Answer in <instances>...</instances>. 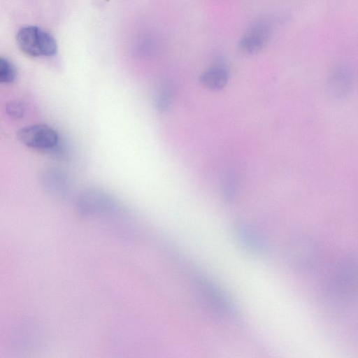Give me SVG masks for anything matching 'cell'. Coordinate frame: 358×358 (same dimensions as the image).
<instances>
[{
	"label": "cell",
	"instance_id": "obj_1",
	"mask_svg": "<svg viewBox=\"0 0 358 358\" xmlns=\"http://www.w3.org/2000/svg\"><path fill=\"white\" fill-rule=\"evenodd\" d=\"M357 287V259L354 255L342 257L335 264L327 282V289L339 302L352 301Z\"/></svg>",
	"mask_w": 358,
	"mask_h": 358
},
{
	"label": "cell",
	"instance_id": "obj_2",
	"mask_svg": "<svg viewBox=\"0 0 358 358\" xmlns=\"http://www.w3.org/2000/svg\"><path fill=\"white\" fill-rule=\"evenodd\" d=\"M285 255L290 267L299 272L307 273L317 266L322 258V249L314 237L299 234L287 243Z\"/></svg>",
	"mask_w": 358,
	"mask_h": 358
},
{
	"label": "cell",
	"instance_id": "obj_3",
	"mask_svg": "<svg viewBox=\"0 0 358 358\" xmlns=\"http://www.w3.org/2000/svg\"><path fill=\"white\" fill-rule=\"evenodd\" d=\"M195 285L203 301L215 313L228 318H238L234 301L216 283L203 275L195 278Z\"/></svg>",
	"mask_w": 358,
	"mask_h": 358
},
{
	"label": "cell",
	"instance_id": "obj_4",
	"mask_svg": "<svg viewBox=\"0 0 358 358\" xmlns=\"http://www.w3.org/2000/svg\"><path fill=\"white\" fill-rule=\"evenodd\" d=\"M20 49L31 57L52 56L57 47L51 34L36 26L22 27L17 34Z\"/></svg>",
	"mask_w": 358,
	"mask_h": 358
},
{
	"label": "cell",
	"instance_id": "obj_5",
	"mask_svg": "<svg viewBox=\"0 0 358 358\" xmlns=\"http://www.w3.org/2000/svg\"><path fill=\"white\" fill-rule=\"evenodd\" d=\"M76 208L82 217L92 218L113 213L117 205L108 194L100 189H90L79 196Z\"/></svg>",
	"mask_w": 358,
	"mask_h": 358
},
{
	"label": "cell",
	"instance_id": "obj_6",
	"mask_svg": "<svg viewBox=\"0 0 358 358\" xmlns=\"http://www.w3.org/2000/svg\"><path fill=\"white\" fill-rule=\"evenodd\" d=\"M18 140L24 145L36 149H50L58 143L55 129L47 124H38L24 127L17 133Z\"/></svg>",
	"mask_w": 358,
	"mask_h": 358
},
{
	"label": "cell",
	"instance_id": "obj_7",
	"mask_svg": "<svg viewBox=\"0 0 358 358\" xmlns=\"http://www.w3.org/2000/svg\"><path fill=\"white\" fill-rule=\"evenodd\" d=\"M233 231L237 242L247 251L257 255H263L268 252V241L255 227L239 222L236 223Z\"/></svg>",
	"mask_w": 358,
	"mask_h": 358
},
{
	"label": "cell",
	"instance_id": "obj_8",
	"mask_svg": "<svg viewBox=\"0 0 358 358\" xmlns=\"http://www.w3.org/2000/svg\"><path fill=\"white\" fill-rule=\"evenodd\" d=\"M273 30V24L270 20L263 19L257 21L241 38L240 49L247 54L258 52L268 41Z\"/></svg>",
	"mask_w": 358,
	"mask_h": 358
},
{
	"label": "cell",
	"instance_id": "obj_9",
	"mask_svg": "<svg viewBox=\"0 0 358 358\" xmlns=\"http://www.w3.org/2000/svg\"><path fill=\"white\" fill-rule=\"evenodd\" d=\"M229 79V71L222 64H214L205 70L200 76V82L206 88L217 91L225 87Z\"/></svg>",
	"mask_w": 358,
	"mask_h": 358
},
{
	"label": "cell",
	"instance_id": "obj_10",
	"mask_svg": "<svg viewBox=\"0 0 358 358\" xmlns=\"http://www.w3.org/2000/svg\"><path fill=\"white\" fill-rule=\"evenodd\" d=\"M351 83L352 77L350 72L345 69H339L330 79L329 92L336 97H342L348 93Z\"/></svg>",
	"mask_w": 358,
	"mask_h": 358
},
{
	"label": "cell",
	"instance_id": "obj_11",
	"mask_svg": "<svg viewBox=\"0 0 358 358\" xmlns=\"http://www.w3.org/2000/svg\"><path fill=\"white\" fill-rule=\"evenodd\" d=\"M173 89L170 84L161 85L157 90L155 95V104L157 110L164 111L172 102Z\"/></svg>",
	"mask_w": 358,
	"mask_h": 358
},
{
	"label": "cell",
	"instance_id": "obj_12",
	"mask_svg": "<svg viewBox=\"0 0 358 358\" xmlns=\"http://www.w3.org/2000/svg\"><path fill=\"white\" fill-rule=\"evenodd\" d=\"M15 78V66L8 59L0 57V83H11Z\"/></svg>",
	"mask_w": 358,
	"mask_h": 358
},
{
	"label": "cell",
	"instance_id": "obj_13",
	"mask_svg": "<svg viewBox=\"0 0 358 358\" xmlns=\"http://www.w3.org/2000/svg\"><path fill=\"white\" fill-rule=\"evenodd\" d=\"M6 110L7 114L13 119H20L24 115V106L18 101H12L6 104Z\"/></svg>",
	"mask_w": 358,
	"mask_h": 358
}]
</instances>
